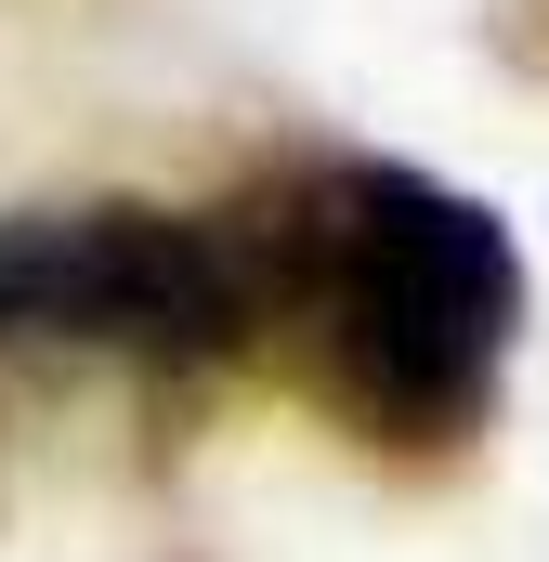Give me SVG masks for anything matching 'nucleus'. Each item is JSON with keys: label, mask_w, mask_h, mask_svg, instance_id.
<instances>
[{"label": "nucleus", "mask_w": 549, "mask_h": 562, "mask_svg": "<svg viewBox=\"0 0 549 562\" xmlns=\"http://www.w3.org/2000/svg\"><path fill=\"white\" fill-rule=\"evenodd\" d=\"M249 353H262V288L236 210H170V196L0 210V367L210 380Z\"/></svg>", "instance_id": "obj_2"}, {"label": "nucleus", "mask_w": 549, "mask_h": 562, "mask_svg": "<svg viewBox=\"0 0 549 562\" xmlns=\"http://www.w3.org/2000/svg\"><path fill=\"white\" fill-rule=\"evenodd\" d=\"M262 288V353L380 458H458L497 419L524 353V249L511 223L418 157H288L223 196Z\"/></svg>", "instance_id": "obj_1"}]
</instances>
